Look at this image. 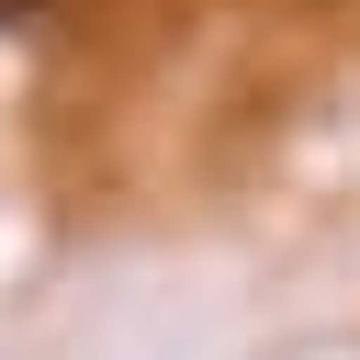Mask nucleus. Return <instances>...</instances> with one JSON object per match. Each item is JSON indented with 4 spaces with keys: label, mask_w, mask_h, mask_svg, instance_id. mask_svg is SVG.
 I'll return each instance as SVG.
<instances>
[{
    "label": "nucleus",
    "mask_w": 360,
    "mask_h": 360,
    "mask_svg": "<svg viewBox=\"0 0 360 360\" xmlns=\"http://www.w3.org/2000/svg\"><path fill=\"white\" fill-rule=\"evenodd\" d=\"M11 11H34V0H0V22H11Z\"/></svg>",
    "instance_id": "nucleus-1"
}]
</instances>
